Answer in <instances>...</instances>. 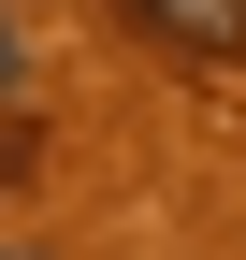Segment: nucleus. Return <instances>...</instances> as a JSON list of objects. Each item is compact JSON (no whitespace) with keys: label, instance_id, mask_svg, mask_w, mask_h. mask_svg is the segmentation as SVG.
I'll return each mask as SVG.
<instances>
[{"label":"nucleus","instance_id":"obj_1","mask_svg":"<svg viewBox=\"0 0 246 260\" xmlns=\"http://www.w3.org/2000/svg\"><path fill=\"white\" fill-rule=\"evenodd\" d=\"M160 44H189V58H218V44H246V0H131Z\"/></svg>","mask_w":246,"mask_h":260},{"label":"nucleus","instance_id":"obj_2","mask_svg":"<svg viewBox=\"0 0 246 260\" xmlns=\"http://www.w3.org/2000/svg\"><path fill=\"white\" fill-rule=\"evenodd\" d=\"M29 73V29H15V0H0V87H15Z\"/></svg>","mask_w":246,"mask_h":260}]
</instances>
